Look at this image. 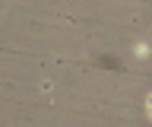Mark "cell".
<instances>
[{"mask_svg":"<svg viewBox=\"0 0 152 127\" xmlns=\"http://www.w3.org/2000/svg\"><path fill=\"white\" fill-rule=\"evenodd\" d=\"M149 54H152L149 41H136V45H133V57H136V60H146Z\"/></svg>","mask_w":152,"mask_h":127,"instance_id":"6da1fadb","label":"cell"},{"mask_svg":"<svg viewBox=\"0 0 152 127\" xmlns=\"http://www.w3.org/2000/svg\"><path fill=\"white\" fill-rule=\"evenodd\" d=\"M146 111H149V117H152V95H149V102H146Z\"/></svg>","mask_w":152,"mask_h":127,"instance_id":"7a4b0ae2","label":"cell"}]
</instances>
